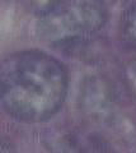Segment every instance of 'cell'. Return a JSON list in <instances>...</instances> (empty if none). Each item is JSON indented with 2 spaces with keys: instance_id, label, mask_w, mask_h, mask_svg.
<instances>
[{
  "instance_id": "obj_1",
  "label": "cell",
  "mask_w": 136,
  "mask_h": 153,
  "mask_svg": "<svg viewBox=\"0 0 136 153\" xmlns=\"http://www.w3.org/2000/svg\"><path fill=\"white\" fill-rule=\"evenodd\" d=\"M68 92L64 65L36 50L15 52L0 64V101L9 115L24 123L50 119Z\"/></svg>"
},
{
  "instance_id": "obj_2",
  "label": "cell",
  "mask_w": 136,
  "mask_h": 153,
  "mask_svg": "<svg viewBox=\"0 0 136 153\" xmlns=\"http://www.w3.org/2000/svg\"><path fill=\"white\" fill-rule=\"evenodd\" d=\"M107 21L103 0H62L41 16L38 35L54 46H68L94 35Z\"/></svg>"
},
{
  "instance_id": "obj_4",
  "label": "cell",
  "mask_w": 136,
  "mask_h": 153,
  "mask_svg": "<svg viewBox=\"0 0 136 153\" xmlns=\"http://www.w3.org/2000/svg\"><path fill=\"white\" fill-rule=\"evenodd\" d=\"M21 1L26 9L41 17L55 8L62 0H21Z\"/></svg>"
},
{
  "instance_id": "obj_5",
  "label": "cell",
  "mask_w": 136,
  "mask_h": 153,
  "mask_svg": "<svg viewBox=\"0 0 136 153\" xmlns=\"http://www.w3.org/2000/svg\"><path fill=\"white\" fill-rule=\"evenodd\" d=\"M0 153H12L10 144L3 137H0Z\"/></svg>"
},
{
  "instance_id": "obj_3",
  "label": "cell",
  "mask_w": 136,
  "mask_h": 153,
  "mask_svg": "<svg viewBox=\"0 0 136 153\" xmlns=\"http://www.w3.org/2000/svg\"><path fill=\"white\" fill-rule=\"evenodd\" d=\"M121 38L131 50L136 51V0H132L121 19Z\"/></svg>"
}]
</instances>
